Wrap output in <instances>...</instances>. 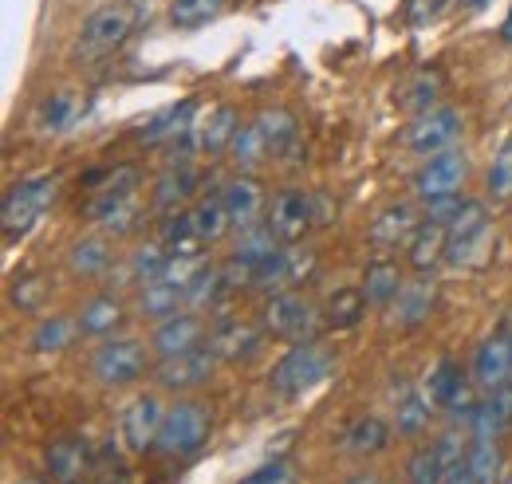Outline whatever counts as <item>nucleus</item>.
<instances>
[{
  "label": "nucleus",
  "mask_w": 512,
  "mask_h": 484,
  "mask_svg": "<svg viewBox=\"0 0 512 484\" xmlns=\"http://www.w3.org/2000/svg\"><path fill=\"white\" fill-rule=\"evenodd\" d=\"M434 303H438L434 280L418 276V280H402V288H398V296L390 303V311H394V323H398V327H418V323L430 319Z\"/></svg>",
  "instance_id": "obj_21"
},
{
  "label": "nucleus",
  "mask_w": 512,
  "mask_h": 484,
  "mask_svg": "<svg viewBox=\"0 0 512 484\" xmlns=\"http://www.w3.org/2000/svg\"><path fill=\"white\" fill-rule=\"evenodd\" d=\"M320 323L323 315H316V307L296 292H272L260 307V327L288 343H308Z\"/></svg>",
  "instance_id": "obj_4"
},
{
  "label": "nucleus",
  "mask_w": 512,
  "mask_h": 484,
  "mask_svg": "<svg viewBox=\"0 0 512 484\" xmlns=\"http://www.w3.org/2000/svg\"><path fill=\"white\" fill-rule=\"evenodd\" d=\"M260 327L249 323V319H225L209 331V351L221 359V363H241V359H253L260 351Z\"/></svg>",
  "instance_id": "obj_17"
},
{
  "label": "nucleus",
  "mask_w": 512,
  "mask_h": 484,
  "mask_svg": "<svg viewBox=\"0 0 512 484\" xmlns=\"http://www.w3.org/2000/svg\"><path fill=\"white\" fill-rule=\"evenodd\" d=\"M193 119H197L193 99H182V103H170V107H162L158 115H150V119L134 130V138H138L142 146H170V142H186Z\"/></svg>",
  "instance_id": "obj_15"
},
{
  "label": "nucleus",
  "mask_w": 512,
  "mask_h": 484,
  "mask_svg": "<svg viewBox=\"0 0 512 484\" xmlns=\"http://www.w3.org/2000/svg\"><path fill=\"white\" fill-rule=\"evenodd\" d=\"M241 484H296V473H292L284 461H276V465H264V469H256L253 477H245Z\"/></svg>",
  "instance_id": "obj_49"
},
{
  "label": "nucleus",
  "mask_w": 512,
  "mask_h": 484,
  "mask_svg": "<svg viewBox=\"0 0 512 484\" xmlns=\"http://www.w3.org/2000/svg\"><path fill=\"white\" fill-rule=\"evenodd\" d=\"M359 288H363V296L375 303V307H390L394 296H398V288H402V272H398L394 260H371Z\"/></svg>",
  "instance_id": "obj_30"
},
{
  "label": "nucleus",
  "mask_w": 512,
  "mask_h": 484,
  "mask_svg": "<svg viewBox=\"0 0 512 484\" xmlns=\"http://www.w3.org/2000/svg\"><path fill=\"white\" fill-rule=\"evenodd\" d=\"M8 296H12V303H16V307L32 311V307H40V303H44V296H48V284H44V276H16Z\"/></svg>",
  "instance_id": "obj_47"
},
{
  "label": "nucleus",
  "mask_w": 512,
  "mask_h": 484,
  "mask_svg": "<svg viewBox=\"0 0 512 484\" xmlns=\"http://www.w3.org/2000/svg\"><path fill=\"white\" fill-rule=\"evenodd\" d=\"M75 335H79V323H71L67 315H48V319L32 331V347H36V351H64Z\"/></svg>",
  "instance_id": "obj_43"
},
{
  "label": "nucleus",
  "mask_w": 512,
  "mask_h": 484,
  "mask_svg": "<svg viewBox=\"0 0 512 484\" xmlns=\"http://www.w3.org/2000/svg\"><path fill=\"white\" fill-rule=\"evenodd\" d=\"M87 473V445L79 437H60L48 449V477L52 484H79Z\"/></svg>",
  "instance_id": "obj_25"
},
{
  "label": "nucleus",
  "mask_w": 512,
  "mask_h": 484,
  "mask_svg": "<svg viewBox=\"0 0 512 484\" xmlns=\"http://www.w3.org/2000/svg\"><path fill=\"white\" fill-rule=\"evenodd\" d=\"M87 213L107 233H130L138 221V193H95Z\"/></svg>",
  "instance_id": "obj_22"
},
{
  "label": "nucleus",
  "mask_w": 512,
  "mask_h": 484,
  "mask_svg": "<svg viewBox=\"0 0 512 484\" xmlns=\"http://www.w3.org/2000/svg\"><path fill=\"white\" fill-rule=\"evenodd\" d=\"M229 292H233V284L225 280V272H221V268H209L205 276H197L190 284L186 303H190V307H221Z\"/></svg>",
  "instance_id": "obj_40"
},
{
  "label": "nucleus",
  "mask_w": 512,
  "mask_h": 484,
  "mask_svg": "<svg viewBox=\"0 0 512 484\" xmlns=\"http://www.w3.org/2000/svg\"><path fill=\"white\" fill-rule=\"evenodd\" d=\"M20 484H36V481H20Z\"/></svg>",
  "instance_id": "obj_55"
},
{
  "label": "nucleus",
  "mask_w": 512,
  "mask_h": 484,
  "mask_svg": "<svg viewBox=\"0 0 512 484\" xmlns=\"http://www.w3.org/2000/svg\"><path fill=\"white\" fill-rule=\"evenodd\" d=\"M221 201H225L229 221H233L237 233H245V229H256V225H260L264 193H260V185H256L253 178H229V182L221 185Z\"/></svg>",
  "instance_id": "obj_20"
},
{
  "label": "nucleus",
  "mask_w": 512,
  "mask_h": 484,
  "mask_svg": "<svg viewBox=\"0 0 512 484\" xmlns=\"http://www.w3.org/2000/svg\"><path fill=\"white\" fill-rule=\"evenodd\" d=\"M442 484H481V481H477V473L469 469V449H465L457 461H449L446 469H442Z\"/></svg>",
  "instance_id": "obj_50"
},
{
  "label": "nucleus",
  "mask_w": 512,
  "mask_h": 484,
  "mask_svg": "<svg viewBox=\"0 0 512 484\" xmlns=\"http://www.w3.org/2000/svg\"><path fill=\"white\" fill-rule=\"evenodd\" d=\"M170 248L162 241L154 244H142L134 256H130V276L138 280V284H150V280H162V272H166V264H170Z\"/></svg>",
  "instance_id": "obj_39"
},
{
  "label": "nucleus",
  "mask_w": 512,
  "mask_h": 484,
  "mask_svg": "<svg viewBox=\"0 0 512 484\" xmlns=\"http://www.w3.org/2000/svg\"><path fill=\"white\" fill-rule=\"evenodd\" d=\"M386 445H390V425L383 418H375V414L355 418L343 433V449L351 457H375V453H383Z\"/></svg>",
  "instance_id": "obj_27"
},
{
  "label": "nucleus",
  "mask_w": 512,
  "mask_h": 484,
  "mask_svg": "<svg viewBox=\"0 0 512 484\" xmlns=\"http://www.w3.org/2000/svg\"><path fill=\"white\" fill-rule=\"evenodd\" d=\"M489 189L497 201H512V138L497 150L493 170H489Z\"/></svg>",
  "instance_id": "obj_46"
},
{
  "label": "nucleus",
  "mask_w": 512,
  "mask_h": 484,
  "mask_svg": "<svg viewBox=\"0 0 512 484\" xmlns=\"http://www.w3.org/2000/svg\"><path fill=\"white\" fill-rule=\"evenodd\" d=\"M426 394H430V402L438 406V410H446L449 418L469 425V414H473V394H469V382H465V374H461V366L453 363V359H442V363L430 370V382H426Z\"/></svg>",
  "instance_id": "obj_10"
},
{
  "label": "nucleus",
  "mask_w": 512,
  "mask_h": 484,
  "mask_svg": "<svg viewBox=\"0 0 512 484\" xmlns=\"http://www.w3.org/2000/svg\"><path fill=\"white\" fill-rule=\"evenodd\" d=\"M142 24V4L138 0H111L103 8H95L83 28H79V40H75V60L95 63L115 56L130 36L138 32Z\"/></svg>",
  "instance_id": "obj_1"
},
{
  "label": "nucleus",
  "mask_w": 512,
  "mask_h": 484,
  "mask_svg": "<svg viewBox=\"0 0 512 484\" xmlns=\"http://www.w3.org/2000/svg\"><path fill=\"white\" fill-rule=\"evenodd\" d=\"M414 229H418L414 209L406 201H394V205H386L383 213L371 221V241L379 244V248H398V244H410Z\"/></svg>",
  "instance_id": "obj_24"
},
{
  "label": "nucleus",
  "mask_w": 512,
  "mask_h": 484,
  "mask_svg": "<svg viewBox=\"0 0 512 484\" xmlns=\"http://www.w3.org/2000/svg\"><path fill=\"white\" fill-rule=\"evenodd\" d=\"M75 119H79V99L71 91H56L36 107V130H44V134H60Z\"/></svg>",
  "instance_id": "obj_35"
},
{
  "label": "nucleus",
  "mask_w": 512,
  "mask_h": 484,
  "mask_svg": "<svg viewBox=\"0 0 512 484\" xmlns=\"http://www.w3.org/2000/svg\"><path fill=\"white\" fill-rule=\"evenodd\" d=\"M95 484H134V477H130L123 465H107V469L95 477Z\"/></svg>",
  "instance_id": "obj_51"
},
{
  "label": "nucleus",
  "mask_w": 512,
  "mask_h": 484,
  "mask_svg": "<svg viewBox=\"0 0 512 484\" xmlns=\"http://www.w3.org/2000/svg\"><path fill=\"white\" fill-rule=\"evenodd\" d=\"M430 394H422V390H402L398 394V410H394V425H398V433H406V437H414V433H422L426 422H430Z\"/></svg>",
  "instance_id": "obj_37"
},
{
  "label": "nucleus",
  "mask_w": 512,
  "mask_h": 484,
  "mask_svg": "<svg viewBox=\"0 0 512 484\" xmlns=\"http://www.w3.org/2000/svg\"><path fill=\"white\" fill-rule=\"evenodd\" d=\"M446 248H449V225L426 217V221L414 229L410 244H406V252H410V268L430 272L438 260H446Z\"/></svg>",
  "instance_id": "obj_23"
},
{
  "label": "nucleus",
  "mask_w": 512,
  "mask_h": 484,
  "mask_svg": "<svg viewBox=\"0 0 512 484\" xmlns=\"http://www.w3.org/2000/svg\"><path fill=\"white\" fill-rule=\"evenodd\" d=\"M256 126L264 130L272 158L288 154V150L296 146V138H300V126H296V119H292L288 111H280V107H272V111H260V115H256Z\"/></svg>",
  "instance_id": "obj_34"
},
{
  "label": "nucleus",
  "mask_w": 512,
  "mask_h": 484,
  "mask_svg": "<svg viewBox=\"0 0 512 484\" xmlns=\"http://www.w3.org/2000/svg\"><path fill=\"white\" fill-rule=\"evenodd\" d=\"M225 8V0H174L170 4V20L178 28H201L209 20H217Z\"/></svg>",
  "instance_id": "obj_44"
},
{
  "label": "nucleus",
  "mask_w": 512,
  "mask_h": 484,
  "mask_svg": "<svg viewBox=\"0 0 512 484\" xmlns=\"http://www.w3.org/2000/svg\"><path fill=\"white\" fill-rule=\"evenodd\" d=\"M501 36L512 44V8H509V16H505V24H501Z\"/></svg>",
  "instance_id": "obj_52"
},
{
  "label": "nucleus",
  "mask_w": 512,
  "mask_h": 484,
  "mask_svg": "<svg viewBox=\"0 0 512 484\" xmlns=\"http://www.w3.org/2000/svg\"><path fill=\"white\" fill-rule=\"evenodd\" d=\"M193 189H197V174H193L190 166H170L154 182V205L158 209H178L182 201H190Z\"/></svg>",
  "instance_id": "obj_36"
},
{
  "label": "nucleus",
  "mask_w": 512,
  "mask_h": 484,
  "mask_svg": "<svg viewBox=\"0 0 512 484\" xmlns=\"http://www.w3.org/2000/svg\"><path fill=\"white\" fill-rule=\"evenodd\" d=\"M347 484H383L379 477H371V473H363V477H355V481H347Z\"/></svg>",
  "instance_id": "obj_53"
},
{
  "label": "nucleus",
  "mask_w": 512,
  "mask_h": 484,
  "mask_svg": "<svg viewBox=\"0 0 512 484\" xmlns=\"http://www.w3.org/2000/svg\"><path fill=\"white\" fill-rule=\"evenodd\" d=\"M186 303V292L182 288H174V284H166V280H150V284H142V296H138V311L146 315V319H170V315H178V307Z\"/></svg>",
  "instance_id": "obj_31"
},
{
  "label": "nucleus",
  "mask_w": 512,
  "mask_h": 484,
  "mask_svg": "<svg viewBox=\"0 0 512 484\" xmlns=\"http://www.w3.org/2000/svg\"><path fill=\"white\" fill-rule=\"evenodd\" d=\"M205 437H209V414H205V406L178 402V406L166 410L162 433H158V445L154 449L166 453V457H190V453H197L205 445Z\"/></svg>",
  "instance_id": "obj_5"
},
{
  "label": "nucleus",
  "mask_w": 512,
  "mask_h": 484,
  "mask_svg": "<svg viewBox=\"0 0 512 484\" xmlns=\"http://www.w3.org/2000/svg\"><path fill=\"white\" fill-rule=\"evenodd\" d=\"M410 484H442V461H438V449H418L410 457Z\"/></svg>",
  "instance_id": "obj_48"
},
{
  "label": "nucleus",
  "mask_w": 512,
  "mask_h": 484,
  "mask_svg": "<svg viewBox=\"0 0 512 484\" xmlns=\"http://www.w3.org/2000/svg\"><path fill=\"white\" fill-rule=\"evenodd\" d=\"M316 209H320V201H316L312 193H304V189H284V193L272 201L264 225L276 233V241L296 244V241H304V233L320 221Z\"/></svg>",
  "instance_id": "obj_9"
},
{
  "label": "nucleus",
  "mask_w": 512,
  "mask_h": 484,
  "mask_svg": "<svg viewBox=\"0 0 512 484\" xmlns=\"http://www.w3.org/2000/svg\"><path fill=\"white\" fill-rule=\"evenodd\" d=\"M465 174H469V158L453 146V150H442L434 158H426V166L414 174V197L418 201H442V197H453L461 193L465 185Z\"/></svg>",
  "instance_id": "obj_8"
},
{
  "label": "nucleus",
  "mask_w": 512,
  "mask_h": 484,
  "mask_svg": "<svg viewBox=\"0 0 512 484\" xmlns=\"http://www.w3.org/2000/svg\"><path fill=\"white\" fill-rule=\"evenodd\" d=\"M146 366V355H142V343L138 339H111L95 351V378L103 386H130Z\"/></svg>",
  "instance_id": "obj_12"
},
{
  "label": "nucleus",
  "mask_w": 512,
  "mask_h": 484,
  "mask_svg": "<svg viewBox=\"0 0 512 484\" xmlns=\"http://www.w3.org/2000/svg\"><path fill=\"white\" fill-rule=\"evenodd\" d=\"M438 95H442V71L422 67V71H414V75L402 83L398 103H402L406 111H414V115H426V111L438 107Z\"/></svg>",
  "instance_id": "obj_28"
},
{
  "label": "nucleus",
  "mask_w": 512,
  "mask_h": 484,
  "mask_svg": "<svg viewBox=\"0 0 512 484\" xmlns=\"http://www.w3.org/2000/svg\"><path fill=\"white\" fill-rule=\"evenodd\" d=\"M237 130H241L237 111L229 103H217V107H209L193 119L190 134H186V150L190 154H221L237 138Z\"/></svg>",
  "instance_id": "obj_11"
},
{
  "label": "nucleus",
  "mask_w": 512,
  "mask_h": 484,
  "mask_svg": "<svg viewBox=\"0 0 512 484\" xmlns=\"http://www.w3.org/2000/svg\"><path fill=\"white\" fill-rule=\"evenodd\" d=\"M162 418H166V410H162V402L154 394H142V398L130 402L127 410H123V422H119V433H123L130 453H146V449L158 445Z\"/></svg>",
  "instance_id": "obj_13"
},
{
  "label": "nucleus",
  "mask_w": 512,
  "mask_h": 484,
  "mask_svg": "<svg viewBox=\"0 0 512 484\" xmlns=\"http://www.w3.org/2000/svg\"><path fill=\"white\" fill-rule=\"evenodd\" d=\"M509 382H512V335L493 331L477 347V355H473V386H481L489 394V390H501Z\"/></svg>",
  "instance_id": "obj_14"
},
{
  "label": "nucleus",
  "mask_w": 512,
  "mask_h": 484,
  "mask_svg": "<svg viewBox=\"0 0 512 484\" xmlns=\"http://www.w3.org/2000/svg\"><path fill=\"white\" fill-rule=\"evenodd\" d=\"M201 339H205V323L197 315H190V311H178V315H170V319L158 323L154 351L162 359H174V355H186L193 347H201Z\"/></svg>",
  "instance_id": "obj_19"
},
{
  "label": "nucleus",
  "mask_w": 512,
  "mask_h": 484,
  "mask_svg": "<svg viewBox=\"0 0 512 484\" xmlns=\"http://www.w3.org/2000/svg\"><path fill=\"white\" fill-rule=\"evenodd\" d=\"M493 244V225H489V213L481 201H465L461 213L449 221V248L446 260L449 264H477Z\"/></svg>",
  "instance_id": "obj_6"
},
{
  "label": "nucleus",
  "mask_w": 512,
  "mask_h": 484,
  "mask_svg": "<svg viewBox=\"0 0 512 484\" xmlns=\"http://www.w3.org/2000/svg\"><path fill=\"white\" fill-rule=\"evenodd\" d=\"M205 272H209V256L205 252H174L170 264H166V272H162V280L174 284V288H182V292H190V284L197 276H205Z\"/></svg>",
  "instance_id": "obj_41"
},
{
  "label": "nucleus",
  "mask_w": 512,
  "mask_h": 484,
  "mask_svg": "<svg viewBox=\"0 0 512 484\" xmlns=\"http://www.w3.org/2000/svg\"><path fill=\"white\" fill-rule=\"evenodd\" d=\"M67 264H71L75 276H99L111 264V252H107V244L99 241V237H87V241H79L67 252Z\"/></svg>",
  "instance_id": "obj_42"
},
{
  "label": "nucleus",
  "mask_w": 512,
  "mask_h": 484,
  "mask_svg": "<svg viewBox=\"0 0 512 484\" xmlns=\"http://www.w3.org/2000/svg\"><path fill=\"white\" fill-rule=\"evenodd\" d=\"M190 217H193V229H197L201 244L221 241V237L233 229V221H229V209H225L221 193H205V197H197V205L190 209Z\"/></svg>",
  "instance_id": "obj_29"
},
{
  "label": "nucleus",
  "mask_w": 512,
  "mask_h": 484,
  "mask_svg": "<svg viewBox=\"0 0 512 484\" xmlns=\"http://www.w3.org/2000/svg\"><path fill=\"white\" fill-rule=\"evenodd\" d=\"M509 425H512V390L509 386L489 390V394L473 406V414H469V433H473V441H497Z\"/></svg>",
  "instance_id": "obj_18"
},
{
  "label": "nucleus",
  "mask_w": 512,
  "mask_h": 484,
  "mask_svg": "<svg viewBox=\"0 0 512 484\" xmlns=\"http://www.w3.org/2000/svg\"><path fill=\"white\" fill-rule=\"evenodd\" d=\"M469 469L477 473L481 484H493L501 473V453L493 441H469Z\"/></svg>",
  "instance_id": "obj_45"
},
{
  "label": "nucleus",
  "mask_w": 512,
  "mask_h": 484,
  "mask_svg": "<svg viewBox=\"0 0 512 484\" xmlns=\"http://www.w3.org/2000/svg\"><path fill=\"white\" fill-rule=\"evenodd\" d=\"M213 366H217V355H213L209 347H193L186 355L162 359L158 370H154V378H158V386H166V390H193V386L209 382Z\"/></svg>",
  "instance_id": "obj_16"
},
{
  "label": "nucleus",
  "mask_w": 512,
  "mask_h": 484,
  "mask_svg": "<svg viewBox=\"0 0 512 484\" xmlns=\"http://www.w3.org/2000/svg\"><path fill=\"white\" fill-rule=\"evenodd\" d=\"M158 241L166 244L170 252H201V237L193 229L190 213H170L162 225H158Z\"/></svg>",
  "instance_id": "obj_38"
},
{
  "label": "nucleus",
  "mask_w": 512,
  "mask_h": 484,
  "mask_svg": "<svg viewBox=\"0 0 512 484\" xmlns=\"http://www.w3.org/2000/svg\"><path fill=\"white\" fill-rule=\"evenodd\" d=\"M56 178L52 174H40V178H24L4 193V205H0V225H4V237H24L40 217L44 209L52 205L56 197Z\"/></svg>",
  "instance_id": "obj_2"
},
{
  "label": "nucleus",
  "mask_w": 512,
  "mask_h": 484,
  "mask_svg": "<svg viewBox=\"0 0 512 484\" xmlns=\"http://www.w3.org/2000/svg\"><path fill=\"white\" fill-rule=\"evenodd\" d=\"M119 319H123V303L115 296H95V300L83 303L75 323H79V335H107L119 327Z\"/></svg>",
  "instance_id": "obj_33"
},
{
  "label": "nucleus",
  "mask_w": 512,
  "mask_h": 484,
  "mask_svg": "<svg viewBox=\"0 0 512 484\" xmlns=\"http://www.w3.org/2000/svg\"><path fill=\"white\" fill-rule=\"evenodd\" d=\"M327 370H331V355L308 339V343H296L280 363L272 366L268 382H272V390L280 398H300L312 386H320L323 378H327Z\"/></svg>",
  "instance_id": "obj_3"
},
{
  "label": "nucleus",
  "mask_w": 512,
  "mask_h": 484,
  "mask_svg": "<svg viewBox=\"0 0 512 484\" xmlns=\"http://www.w3.org/2000/svg\"><path fill=\"white\" fill-rule=\"evenodd\" d=\"M229 158H233V166L237 170H256L264 158H272V150H268V138H264V130L253 122H245L241 130H237V138L229 142Z\"/></svg>",
  "instance_id": "obj_32"
},
{
  "label": "nucleus",
  "mask_w": 512,
  "mask_h": 484,
  "mask_svg": "<svg viewBox=\"0 0 512 484\" xmlns=\"http://www.w3.org/2000/svg\"><path fill=\"white\" fill-rule=\"evenodd\" d=\"M461 115L453 107H434L426 115H414V122L406 126V150L422 154V158H434L442 150H453L457 138H461Z\"/></svg>",
  "instance_id": "obj_7"
},
{
  "label": "nucleus",
  "mask_w": 512,
  "mask_h": 484,
  "mask_svg": "<svg viewBox=\"0 0 512 484\" xmlns=\"http://www.w3.org/2000/svg\"><path fill=\"white\" fill-rule=\"evenodd\" d=\"M367 307H371V300L363 296V288H335V292L327 296V303H323V327H331V331H351V327L363 323Z\"/></svg>",
  "instance_id": "obj_26"
},
{
  "label": "nucleus",
  "mask_w": 512,
  "mask_h": 484,
  "mask_svg": "<svg viewBox=\"0 0 512 484\" xmlns=\"http://www.w3.org/2000/svg\"><path fill=\"white\" fill-rule=\"evenodd\" d=\"M461 4H465V8H485L489 0H461Z\"/></svg>",
  "instance_id": "obj_54"
}]
</instances>
